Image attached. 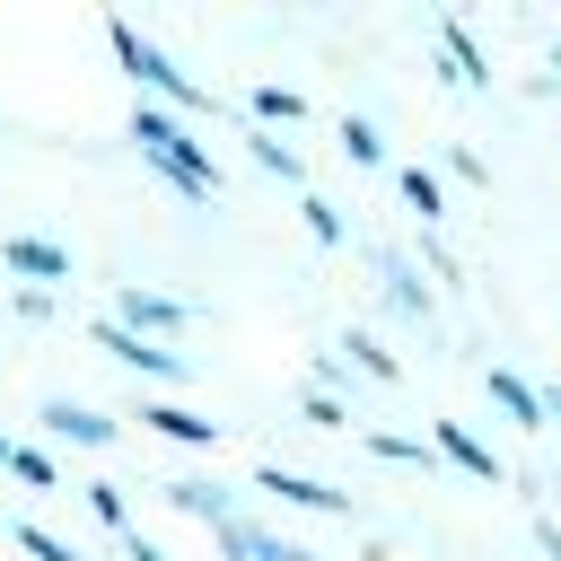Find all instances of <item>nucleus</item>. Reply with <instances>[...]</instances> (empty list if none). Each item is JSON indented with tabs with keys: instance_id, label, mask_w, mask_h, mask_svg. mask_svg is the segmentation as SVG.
I'll list each match as a JSON object with an SVG mask.
<instances>
[{
	"instance_id": "nucleus-25",
	"label": "nucleus",
	"mask_w": 561,
	"mask_h": 561,
	"mask_svg": "<svg viewBox=\"0 0 561 561\" xmlns=\"http://www.w3.org/2000/svg\"><path fill=\"white\" fill-rule=\"evenodd\" d=\"M307 386L342 403V386H351V359H342V351H316V368H307Z\"/></svg>"
},
{
	"instance_id": "nucleus-24",
	"label": "nucleus",
	"mask_w": 561,
	"mask_h": 561,
	"mask_svg": "<svg viewBox=\"0 0 561 561\" xmlns=\"http://www.w3.org/2000/svg\"><path fill=\"white\" fill-rule=\"evenodd\" d=\"M9 473H18V482H26V491H61V465H53V456H44V447H26V438H18V447H9Z\"/></svg>"
},
{
	"instance_id": "nucleus-30",
	"label": "nucleus",
	"mask_w": 561,
	"mask_h": 561,
	"mask_svg": "<svg viewBox=\"0 0 561 561\" xmlns=\"http://www.w3.org/2000/svg\"><path fill=\"white\" fill-rule=\"evenodd\" d=\"M543 88H561V44H552V53H543Z\"/></svg>"
},
{
	"instance_id": "nucleus-20",
	"label": "nucleus",
	"mask_w": 561,
	"mask_h": 561,
	"mask_svg": "<svg viewBox=\"0 0 561 561\" xmlns=\"http://www.w3.org/2000/svg\"><path fill=\"white\" fill-rule=\"evenodd\" d=\"M359 447H368L377 465H438L430 438H403V430H359Z\"/></svg>"
},
{
	"instance_id": "nucleus-4",
	"label": "nucleus",
	"mask_w": 561,
	"mask_h": 561,
	"mask_svg": "<svg viewBox=\"0 0 561 561\" xmlns=\"http://www.w3.org/2000/svg\"><path fill=\"white\" fill-rule=\"evenodd\" d=\"M114 324L123 333H140V342H184L193 333V298H175V289H149V280H123L114 289Z\"/></svg>"
},
{
	"instance_id": "nucleus-10",
	"label": "nucleus",
	"mask_w": 561,
	"mask_h": 561,
	"mask_svg": "<svg viewBox=\"0 0 561 561\" xmlns=\"http://www.w3.org/2000/svg\"><path fill=\"white\" fill-rule=\"evenodd\" d=\"M35 421H44V438H70V447H114L123 438V421H105L96 403H70V394H44Z\"/></svg>"
},
{
	"instance_id": "nucleus-16",
	"label": "nucleus",
	"mask_w": 561,
	"mask_h": 561,
	"mask_svg": "<svg viewBox=\"0 0 561 561\" xmlns=\"http://www.w3.org/2000/svg\"><path fill=\"white\" fill-rule=\"evenodd\" d=\"M438 61H447L456 88H491V61H482V44H473L456 18H438Z\"/></svg>"
},
{
	"instance_id": "nucleus-2",
	"label": "nucleus",
	"mask_w": 561,
	"mask_h": 561,
	"mask_svg": "<svg viewBox=\"0 0 561 561\" xmlns=\"http://www.w3.org/2000/svg\"><path fill=\"white\" fill-rule=\"evenodd\" d=\"M105 44H114V61H123V79L140 88V105H167V114H210V88L193 79V70H175V53L167 44H149L131 18H105Z\"/></svg>"
},
{
	"instance_id": "nucleus-32",
	"label": "nucleus",
	"mask_w": 561,
	"mask_h": 561,
	"mask_svg": "<svg viewBox=\"0 0 561 561\" xmlns=\"http://www.w3.org/2000/svg\"><path fill=\"white\" fill-rule=\"evenodd\" d=\"M9 447H18V438H9V430H0V473H9Z\"/></svg>"
},
{
	"instance_id": "nucleus-21",
	"label": "nucleus",
	"mask_w": 561,
	"mask_h": 561,
	"mask_svg": "<svg viewBox=\"0 0 561 561\" xmlns=\"http://www.w3.org/2000/svg\"><path fill=\"white\" fill-rule=\"evenodd\" d=\"M79 500H88V517H96V526L131 535V491H123V482H79Z\"/></svg>"
},
{
	"instance_id": "nucleus-26",
	"label": "nucleus",
	"mask_w": 561,
	"mask_h": 561,
	"mask_svg": "<svg viewBox=\"0 0 561 561\" xmlns=\"http://www.w3.org/2000/svg\"><path fill=\"white\" fill-rule=\"evenodd\" d=\"M298 421H307V430H351V412H342L333 394H316V386L298 394Z\"/></svg>"
},
{
	"instance_id": "nucleus-8",
	"label": "nucleus",
	"mask_w": 561,
	"mask_h": 561,
	"mask_svg": "<svg viewBox=\"0 0 561 561\" xmlns=\"http://www.w3.org/2000/svg\"><path fill=\"white\" fill-rule=\"evenodd\" d=\"M430 456L438 465H456L465 482H500L508 465H500V447L482 438V430H465V421H430Z\"/></svg>"
},
{
	"instance_id": "nucleus-31",
	"label": "nucleus",
	"mask_w": 561,
	"mask_h": 561,
	"mask_svg": "<svg viewBox=\"0 0 561 561\" xmlns=\"http://www.w3.org/2000/svg\"><path fill=\"white\" fill-rule=\"evenodd\" d=\"M543 412H552V421H561V377H552V386H543Z\"/></svg>"
},
{
	"instance_id": "nucleus-28",
	"label": "nucleus",
	"mask_w": 561,
	"mask_h": 561,
	"mask_svg": "<svg viewBox=\"0 0 561 561\" xmlns=\"http://www.w3.org/2000/svg\"><path fill=\"white\" fill-rule=\"evenodd\" d=\"M123 561H175V552H158V543H149L140 526H131V535H123Z\"/></svg>"
},
{
	"instance_id": "nucleus-17",
	"label": "nucleus",
	"mask_w": 561,
	"mask_h": 561,
	"mask_svg": "<svg viewBox=\"0 0 561 561\" xmlns=\"http://www.w3.org/2000/svg\"><path fill=\"white\" fill-rule=\"evenodd\" d=\"M394 193H403V210H412L421 228H438V219H447V184H438L430 167H394Z\"/></svg>"
},
{
	"instance_id": "nucleus-6",
	"label": "nucleus",
	"mask_w": 561,
	"mask_h": 561,
	"mask_svg": "<svg viewBox=\"0 0 561 561\" xmlns=\"http://www.w3.org/2000/svg\"><path fill=\"white\" fill-rule=\"evenodd\" d=\"M96 351H105V359H123L131 377H158V386H184V377H193V359H184V351H167V342H140V333H123L114 316H96Z\"/></svg>"
},
{
	"instance_id": "nucleus-19",
	"label": "nucleus",
	"mask_w": 561,
	"mask_h": 561,
	"mask_svg": "<svg viewBox=\"0 0 561 561\" xmlns=\"http://www.w3.org/2000/svg\"><path fill=\"white\" fill-rule=\"evenodd\" d=\"M333 140H342V158H351V167H368V175L386 167V131H377L368 114H342V123H333Z\"/></svg>"
},
{
	"instance_id": "nucleus-27",
	"label": "nucleus",
	"mask_w": 561,
	"mask_h": 561,
	"mask_svg": "<svg viewBox=\"0 0 561 561\" xmlns=\"http://www.w3.org/2000/svg\"><path fill=\"white\" fill-rule=\"evenodd\" d=\"M447 175H456V184H491V158L465 149V140H447Z\"/></svg>"
},
{
	"instance_id": "nucleus-23",
	"label": "nucleus",
	"mask_w": 561,
	"mask_h": 561,
	"mask_svg": "<svg viewBox=\"0 0 561 561\" xmlns=\"http://www.w3.org/2000/svg\"><path fill=\"white\" fill-rule=\"evenodd\" d=\"M18 552H26V561H88L70 535H53V526H35V517H18Z\"/></svg>"
},
{
	"instance_id": "nucleus-13",
	"label": "nucleus",
	"mask_w": 561,
	"mask_h": 561,
	"mask_svg": "<svg viewBox=\"0 0 561 561\" xmlns=\"http://www.w3.org/2000/svg\"><path fill=\"white\" fill-rule=\"evenodd\" d=\"M140 421H149L158 438H175V447H219V421L193 412V403H167V394H158V403H140Z\"/></svg>"
},
{
	"instance_id": "nucleus-1",
	"label": "nucleus",
	"mask_w": 561,
	"mask_h": 561,
	"mask_svg": "<svg viewBox=\"0 0 561 561\" xmlns=\"http://www.w3.org/2000/svg\"><path fill=\"white\" fill-rule=\"evenodd\" d=\"M131 149H140L184 202H219V158H210V140H193L184 114H167V105H131Z\"/></svg>"
},
{
	"instance_id": "nucleus-7",
	"label": "nucleus",
	"mask_w": 561,
	"mask_h": 561,
	"mask_svg": "<svg viewBox=\"0 0 561 561\" xmlns=\"http://www.w3.org/2000/svg\"><path fill=\"white\" fill-rule=\"evenodd\" d=\"M158 500H167L175 517H193V526H210V535L245 517V508H237V491H228V482H210V473H175V482H158Z\"/></svg>"
},
{
	"instance_id": "nucleus-12",
	"label": "nucleus",
	"mask_w": 561,
	"mask_h": 561,
	"mask_svg": "<svg viewBox=\"0 0 561 561\" xmlns=\"http://www.w3.org/2000/svg\"><path fill=\"white\" fill-rule=\"evenodd\" d=\"M482 394H491L517 430H552V412H543V386H535V377H517V368H482Z\"/></svg>"
},
{
	"instance_id": "nucleus-15",
	"label": "nucleus",
	"mask_w": 561,
	"mask_h": 561,
	"mask_svg": "<svg viewBox=\"0 0 561 561\" xmlns=\"http://www.w3.org/2000/svg\"><path fill=\"white\" fill-rule=\"evenodd\" d=\"M333 351L351 359V377H368V386H403V359H394V351H386V342H377L368 324H351V333H342Z\"/></svg>"
},
{
	"instance_id": "nucleus-5",
	"label": "nucleus",
	"mask_w": 561,
	"mask_h": 561,
	"mask_svg": "<svg viewBox=\"0 0 561 561\" xmlns=\"http://www.w3.org/2000/svg\"><path fill=\"white\" fill-rule=\"evenodd\" d=\"M0 272H18V289H61L70 280V245L44 228H9L0 237Z\"/></svg>"
},
{
	"instance_id": "nucleus-9",
	"label": "nucleus",
	"mask_w": 561,
	"mask_h": 561,
	"mask_svg": "<svg viewBox=\"0 0 561 561\" xmlns=\"http://www.w3.org/2000/svg\"><path fill=\"white\" fill-rule=\"evenodd\" d=\"M254 491H272L280 508H316V517H351V491H342V482H316V473H289V465H254Z\"/></svg>"
},
{
	"instance_id": "nucleus-14",
	"label": "nucleus",
	"mask_w": 561,
	"mask_h": 561,
	"mask_svg": "<svg viewBox=\"0 0 561 561\" xmlns=\"http://www.w3.org/2000/svg\"><path fill=\"white\" fill-rule=\"evenodd\" d=\"M245 114H254V131H298V123H307V96L280 88V79H254V88H245Z\"/></svg>"
},
{
	"instance_id": "nucleus-22",
	"label": "nucleus",
	"mask_w": 561,
	"mask_h": 561,
	"mask_svg": "<svg viewBox=\"0 0 561 561\" xmlns=\"http://www.w3.org/2000/svg\"><path fill=\"white\" fill-rule=\"evenodd\" d=\"M298 219H307V237H316V245H351V219H342V202L307 193V202H298Z\"/></svg>"
},
{
	"instance_id": "nucleus-11",
	"label": "nucleus",
	"mask_w": 561,
	"mask_h": 561,
	"mask_svg": "<svg viewBox=\"0 0 561 561\" xmlns=\"http://www.w3.org/2000/svg\"><path fill=\"white\" fill-rule=\"evenodd\" d=\"M219 552H228V561H324V552L289 543V535H280V526H263V517H237V526H219Z\"/></svg>"
},
{
	"instance_id": "nucleus-29",
	"label": "nucleus",
	"mask_w": 561,
	"mask_h": 561,
	"mask_svg": "<svg viewBox=\"0 0 561 561\" xmlns=\"http://www.w3.org/2000/svg\"><path fill=\"white\" fill-rule=\"evenodd\" d=\"M535 552H543V561H561V526H552V517H535Z\"/></svg>"
},
{
	"instance_id": "nucleus-3",
	"label": "nucleus",
	"mask_w": 561,
	"mask_h": 561,
	"mask_svg": "<svg viewBox=\"0 0 561 561\" xmlns=\"http://www.w3.org/2000/svg\"><path fill=\"white\" fill-rule=\"evenodd\" d=\"M368 280H377L386 316H403V324H438V289H430V272H421L403 245H368Z\"/></svg>"
},
{
	"instance_id": "nucleus-18",
	"label": "nucleus",
	"mask_w": 561,
	"mask_h": 561,
	"mask_svg": "<svg viewBox=\"0 0 561 561\" xmlns=\"http://www.w3.org/2000/svg\"><path fill=\"white\" fill-rule=\"evenodd\" d=\"M245 158H254V167H263L272 184H307V158H298V149L280 140V131H245Z\"/></svg>"
}]
</instances>
